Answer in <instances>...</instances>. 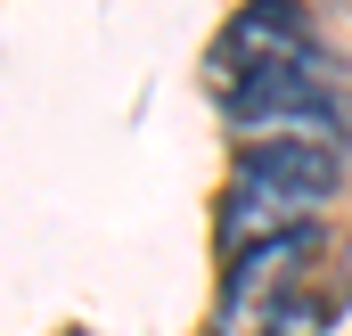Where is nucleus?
<instances>
[{
    "label": "nucleus",
    "instance_id": "1",
    "mask_svg": "<svg viewBox=\"0 0 352 336\" xmlns=\"http://www.w3.org/2000/svg\"><path fill=\"white\" fill-rule=\"evenodd\" d=\"M344 180L336 140H246L238 148V189H230V213H221V246L246 254L278 238V230H303Z\"/></svg>",
    "mask_w": 352,
    "mask_h": 336
},
{
    "label": "nucleus",
    "instance_id": "2",
    "mask_svg": "<svg viewBox=\"0 0 352 336\" xmlns=\"http://www.w3.org/2000/svg\"><path fill=\"white\" fill-rule=\"evenodd\" d=\"M230 132L246 140H344V90L320 50H295L287 66H270L254 83L230 90Z\"/></svg>",
    "mask_w": 352,
    "mask_h": 336
},
{
    "label": "nucleus",
    "instance_id": "3",
    "mask_svg": "<svg viewBox=\"0 0 352 336\" xmlns=\"http://www.w3.org/2000/svg\"><path fill=\"white\" fill-rule=\"evenodd\" d=\"M320 222H303V230H278L263 246L230 254V287H221V336H263V320L278 304H295V279L320 262Z\"/></svg>",
    "mask_w": 352,
    "mask_h": 336
},
{
    "label": "nucleus",
    "instance_id": "4",
    "mask_svg": "<svg viewBox=\"0 0 352 336\" xmlns=\"http://www.w3.org/2000/svg\"><path fill=\"white\" fill-rule=\"evenodd\" d=\"M295 50H311L303 0H246L221 25V41H213V74L238 90V83H254V74H270V66H287Z\"/></svg>",
    "mask_w": 352,
    "mask_h": 336
},
{
    "label": "nucleus",
    "instance_id": "5",
    "mask_svg": "<svg viewBox=\"0 0 352 336\" xmlns=\"http://www.w3.org/2000/svg\"><path fill=\"white\" fill-rule=\"evenodd\" d=\"M263 336H328V312L320 304H278L263 320Z\"/></svg>",
    "mask_w": 352,
    "mask_h": 336
}]
</instances>
